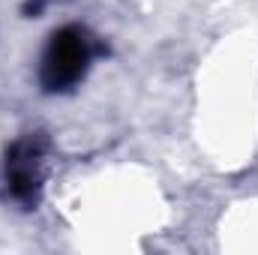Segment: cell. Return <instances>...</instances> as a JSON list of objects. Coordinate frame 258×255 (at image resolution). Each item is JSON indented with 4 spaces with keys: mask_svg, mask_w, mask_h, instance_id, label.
Wrapping results in <instances>:
<instances>
[{
    "mask_svg": "<svg viewBox=\"0 0 258 255\" xmlns=\"http://www.w3.org/2000/svg\"><path fill=\"white\" fill-rule=\"evenodd\" d=\"M93 51H96V39L84 27L66 24L60 30H54L42 54V69H39L42 87L48 93H63L69 87H75L93 60Z\"/></svg>",
    "mask_w": 258,
    "mask_h": 255,
    "instance_id": "1",
    "label": "cell"
},
{
    "mask_svg": "<svg viewBox=\"0 0 258 255\" xmlns=\"http://www.w3.org/2000/svg\"><path fill=\"white\" fill-rule=\"evenodd\" d=\"M45 153H48V141L42 135H24L9 147L3 177L12 201L24 207H33L39 201L42 177H45Z\"/></svg>",
    "mask_w": 258,
    "mask_h": 255,
    "instance_id": "2",
    "label": "cell"
}]
</instances>
